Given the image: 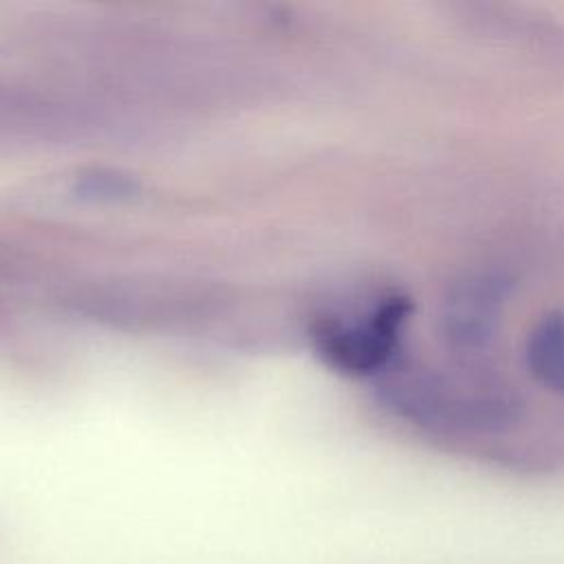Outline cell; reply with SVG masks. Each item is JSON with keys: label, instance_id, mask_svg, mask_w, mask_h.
Here are the masks:
<instances>
[{"label": "cell", "instance_id": "6da1fadb", "mask_svg": "<svg viewBox=\"0 0 564 564\" xmlns=\"http://www.w3.org/2000/svg\"><path fill=\"white\" fill-rule=\"evenodd\" d=\"M386 401L419 425L454 430H491L513 416V401L496 383L410 370L383 383Z\"/></svg>", "mask_w": 564, "mask_h": 564}, {"label": "cell", "instance_id": "7a4b0ae2", "mask_svg": "<svg viewBox=\"0 0 564 564\" xmlns=\"http://www.w3.org/2000/svg\"><path fill=\"white\" fill-rule=\"evenodd\" d=\"M410 313L412 302L405 295H386L364 315L322 324L315 333L317 350L326 364L348 375L388 370Z\"/></svg>", "mask_w": 564, "mask_h": 564}, {"label": "cell", "instance_id": "3957f363", "mask_svg": "<svg viewBox=\"0 0 564 564\" xmlns=\"http://www.w3.org/2000/svg\"><path fill=\"white\" fill-rule=\"evenodd\" d=\"M498 315V286L476 282L452 300L447 311V337L460 348H478L489 339Z\"/></svg>", "mask_w": 564, "mask_h": 564}, {"label": "cell", "instance_id": "277c9868", "mask_svg": "<svg viewBox=\"0 0 564 564\" xmlns=\"http://www.w3.org/2000/svg\"><path fill=\"white\" fill-rule=\"evenodd\" d=\"M524 361L540 386L564 394V308L544 313L531 326L524 341Z\"/></svg>", "mask_w": 564, "mask_h": 564}]
</instances>
